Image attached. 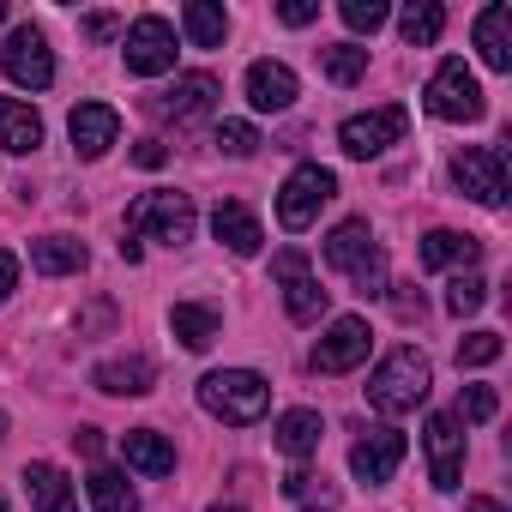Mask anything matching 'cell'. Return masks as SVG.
Masks as SVG:
<instances>
[{"mask_svg":"<svg viewBox=\"0 0 512 512\" xmlns=\"http://www.w3.org/2000/svg\"><path fill=\"white\" fill-rule=\"evenodd\" d=\"M326 266L344 272L362 296H386V290H392V284H386V247L374 241L368 217H344V223L326 235Z\"/></svg>","mask_w":512,"mask_h":512,"instance_id":"cell-2","label":"cell"},{"mask_svg":"<svg viewBox=\"0 0 512 512\" xmlns=\"http://www.w3.org/2000/svg\"><path fill=\"white\" fill-rule=\"evenodd\" d=\"M0 67H7V79L25 85V91H49V85H55V55H49V37H43L37 25H19V31L7 37Z\"/></svg>","mask_w":512,"mask_h":512,"instance_id":"cell-12","label":"cell"},{"mask_svg":"<svg viewBox=\"0 0 512 512\" xmlns=\"http://www.w3.org/2000/svg\"><path fill=\"white\" fill-rule=\"evenodd\" d=\"M0 25H7V0H0Z\"/></svg>","mask_w":512,"mask_h":512,"instance_id":"cell-48","label":"cell"},{"mask_svg":"<svg viewBox=\"0 0 512 512\" xmlns=\"http://www.w3.org/2000/svg\"><path fill=\"white\" fill-rule=\"evenodd\" d=\"M476 55H482V67L512 73V7H500V0L476 13Z\"/></svg>","mask_w":512,"mask_h":512,"instance_id":"cell-21","label":"cell"},{"mask_svg":"<svg viewBox=\"0 0 512 512\" xmlns=\"http://www.w3.org/2000/svg\"><path fill=\"white\" fill-rule=\"evenodd\" d=\"M121 55H127V73H139V79L169 73V67H175V25H169L163 13L133 19L127 37H121Z\"/></svg>","mask_w":512,"mask_h":512,"instance_id":"cell-9","label":"cell"},{"mask_svg":"<svg viewBox=\"0 0 512 512\" xmlns=\"http://www.w3.org/2000/svg\"><path fill=\"white\" fill-rule=\"evenodd\" d=\"M109 320H115V308H109V302H91V308L79 314V332H97V326H109Z\"/></svg>","mask_w":512,"mask_h":512,"instance_id":"cell-42","label":"cell"},{"mask_svg":"<svg viewBox=\"0 0 512 512\" xmlns=\"http://www.w3.org/2000/svg\"><path fill=\"white\" fill-rule=\"evenodd\" d=\"M31 266L49 272V278H73V272L91 266V253H85V241H73V235H43V241H31Z\"/></svg>","mask_w":512,"mask_h":512,"instance_id":"cell-27","label":"cell"},{"mask_svg":"<svg viewBox=\"0 0 512 512\" xmlns=\"http://www.w3.org/2000/svg\"><path fill=\"white\" fill-rule=\"evenodd\" d=\"M482 302H488V284H482L476 272L452 278V290H446V314H452V320H470V314H476Z\"/></svg>","mask_w":512,"mask_h":512,"instance_id":"cell-33","label":"cell"},{"mask_svg":"<svg viewBox=\"0 0 512 512\" xmlns=\"http://www.w3.org/2000/svg\"><path fill=\"white\" fill-rule=\"evenodd\" d=\"M386 296H392V308H398V320H404V326L428 314V302H422V290H416V284H398V290H386Z\"/></svg>","mask_w":512,"mask_h":512,"instance_id":"cell-38","label":"cell"},{"mask_svg":"<svg viewBox=\"0 0 512 512\" xmlns=\"http://www.w3.org/2000/svg\"><path fill=\"white\" fill-rule=\"evenodd\" d=\"M25 494H31V512H79V482L49 458L25 464Z\"/></svg>","mask_w":512,"mask_h":512,"instance_id":"cell-19","label":"cell"},{"mask_svg":"<svg viewBox=\"0 0 512 512\" xmlns=\"http://www.w3.org/2000/svg\"><path fill=\"white\" fill-rule=\"evenodd\" d=\"M278 19H284L290 31H302V25H314V19H320V7H314V0H284Z\"/></svg>","mask_w":512,"mask_h":512,"instance_id":"cell-39","label":"cell"},{"mask_svg":"<svg viewBox=\"0 0 512 512\" xmlns=\"http://www.w3.org/2000/svg\"><path fill=\"white\" fill-rule=\"evenodd\" d=\"M211 229H217V241H223L229 253H241V260H253V253L266 247V229H260V217H253L241 199H223V205L211 211Z\"/></svg>","mask_w":512,"mask_h":512,"instance_id":"cell-20","label":"cell"},{"mask_svg":"<svg viewBox=\"0 0 512 512\" xmlns=\"http://www.w3.org/2000/svg\"><path fill=\"white\" fill-rule=\"evenodd\" d=\"M422 446H428V476L440 494H452L464 482V422L452 410H434L428 428H422Z\"/></svg>","mask_w":512,"mask_h":512,"instance_id":"cell-11","label":"cell"},{"mask_svg":"<svg viewBox=\"0 0 512 512\" xmlns=\"http://www.w3.org/2000/svg\"><path fill=\"white\" fill-rule=\"evenodd\" d=\"M320 67H326L332 85H356V79L368 73V49H362V43H326V49H320Z\"/></svg>","mask_w":512,"mask_h":512,"instance_id":"cell-32","label":"cell"},{"mask_svg":"<svg viewBox=\"0 0 512 512\" xmlns=\"http://www.w3.org/2000/svg\"><path fill=\"white\" fill-rule=\"evenodd\" d=\"M85 488H91V506H97V512H139V494H133V482H127L121 470H109V464H97Z\"/></svg>","mask_w":512,"mask_h":512,"instance_id":"cell-31","label":"cell"},{"mask_svg":"<svg viewBox=\"0 0 512 512\" xmlns=\"http://www.w3.org/2000/svg\"><path fill=\"white\" fill-rule=\"evenodd\" d=\"M0 512H7V500H0Z\"/></svg>","mask_w":512,"mask_h":512,"instance_id":"cell-50","label":"cell"},{"mask_svg":"<svg viewBox=\"0 0 512 512\" xmlns=\"http://www.w3.org/2000/svg\"><path fill=\"white\" fill-rule=\"evenodd\" d=\"M0 440H7V416H0Z\"/></svg>","mask_w":512,"mask_h":512,"instance_id":"cell-49","label":"cell"},{"mask_svg":"<svg viewBox=\"0 0 512 512\" xmlns=\"http://www.w3.org/2000/svg\"><path fill=\"white\" fill-rule=\"evenodd\" d=\"M404 133H410V109H398V103H380V109H368V115H350V121L338 127V145H344V157L368 163V157L392 151Z\"/></svg>","mask_w":512,"mask_h":512,"instance_id":"cell-7","label":"cell"},{"mask_svg":"<svg viewBox=\"0 0 512 512\" xmlns=\"http://www.w3.org/2000/svg\"><path fill=\"white\" fill-rule=\"evenodd\" d=\"M91 386L109 392V398H145L157 386V362L151 356H109L91 368Z\"/></svg>","mask_w":512,"mask_h":512,"instance_id":"cell-18","label":"cell"},{"mask_svg":"<svg viewBox=\"0 0 512 512\" xmlns=\"http://www.w3.org/2000/svg\"><path fill=\"white\" fill-rule=\"evenodd\" d=\"M500 362V332H464L458 338V368H488Z\"/></svg>","mask_w":512,"mask_h":512,"instance_id":"cell-34","label":"cell"},{"mask_svg":"<svg viewBox=\"0 0 512 512\" xmlns=\"http://www.w3.org/2000/svg\"><path fill=\"white\" fill-rule=\"evenodd\" d=\"M67 133H73V151H79L85 163H97V157L121 139V115H115L109 103H79L73 121H67Z\"/></svg>","mask_w":512,"mask_h":512,"instance_id":"cell-17","label":"cell"},{"mask_svg":"<svg viewBox=\"0 0 512 512\" xmlns=\"http://www.w3.org/2000/svg\"><path fill=\"white\" fill-rule=\"evenodd\" d=\"M121 260H127V266H139V260H145V247H139V235H121Z\"/></svg>","mask_w":512,"mask_h":512,"instance_id":"cell-45","label":"cell"},{"mask_svg":"<svg viewBox=\"0 0 512 512\" xmlns=\"http://www.w3.org/2000/svg\"><path fill=\"white\" fill-rule=\"evenodd\" d=\"M296 97H302V79L284 61H253L247 67V103L260 109V115H284Z\"/></svg>","mask_w":512,"mask_h":512,"instance_id":"cell-16","label":"cell"},{"mask_svg":"<svg viewBox=\"0 0 512 512\" xmlns=\"http://www.w3.org/2000/svg\"><path fill=\"white\" fill-rule=\"evenodd\" d=\"M368 350H374L368 320H362V314H344V320H332L326 338L314 344V374H350V368L368 362Z\"/></svg>","mask_w":512,"mask_h":512,"instance_id":"cell-13","label":"cell"},{"mask_svg":"<svg viewBox=\"0 0 512 512\" xmlns=\"http://www.w3.org/2000/svg\"><path fill=\"white\" fill-rule=\"evenodd\" d=\"M13 290H19V260H13L7 247H0V302H7Z\"/></svg>","mask_w":512,"mask_h":512,"instance_id":"cell-41","label":"cell"},{"mask_svg":"<svg viewBox=\"0 0 512 512\" xmlns=\"http://www.w3.org/2000/svg\"><path fill=\"white\" fill-rule=\"evenodd\" d=\"M482 260V241L476 235H458V229H428L422 235V272H452V266H476Z\"/></svg>","mask_w":512,"mask_h":512,"instance_id":"cell-22","label":"cell"},{"mask_svg":"<svg viewBox=\"0 0 512 512\" xmlns=\"http://www.w3.org/2000/svg\"><path fill=\"white\" fill-rule=\"evenodd\" d=\"M332 193H338V175L326 163H296L290 181H284V193H278V223L290 235L314 229V217H320V205H332Z\"/></svg>","mask_w":512,"mask_h":512,"instance_id":"cell-6","label":"cell"},{"mask_svg":"<svg viewBox=\"0 0 512 512\" xmlns=\"http://www.w3.org/2000/svg\"><path fill=\"white\" fill-rule=\"evenodd\" d=\"M181 31H187L193 49H223V37H229V13L217 7V0H187V7H181Z\"/></svg>","mask_w":512,"mask_h":512,"instance_id":"cell-29","label":"cell"},{"mask_svg":"<svg viewBox=\"0 0 512 512\" xmlns=\"http://www.w3.org/2000/svg\"><path fill=\"white\" fill-rule=\"evenodd\" d=\"M338 13H344V25H350V31H368V37H374V31L392 19V7H386V0H344Z\"/></svg>","mask_w":512,"mask_h":512,"instance_id":"cell-36","label":"cell"},{"mask_svg":"<svg viewBox=\"0 0 512 512\" xmlns=\"http://www.w3.org/2000/svg\"><path fill=\"white\" fill-rule=\"evenodd\" d=\"M272 440H278L284 458H314L320 440H326V422H320V410H284L278 428H272Z\"/></svg>","mask_w":512,"mask_h":512,"instance_id":"cell-25","label":"cell"},{"mask_svg":"<svg viewBox=\"0 0 512 512\" xmlns=\"http://www.w3.org/2000/svg\"><path fill=\"white\" fill-rule=\"evenodd\" d=\"M73 446H79L85 458H97V452H103V434H97V428H79V434H73Z\"/></svg>","mask_w":512,"mask_h":512,"instance_id":"cell-44","label":"cell"},{"mask_svg":"<svg viewBox=\"0 0 512 512\" xmlns=\"http://www.w3.org/2000/svg\"><path fill=\"white\" fill-rule=\"evenodd\" d=\"M404 452H410V440H404L398 428H368V434L350 446V470H356L368 488H380V482H392V476H398Z\"/></svg>","mask_w":512,"mask_h":512,"instance_id":"cell-15","label":"cell"},{"mask_svg":"<svg viewBox=\"0 0 512 512\" xmlns=\"http://www.w3.org/2000/svg\"><path fill=\"white\" fill-rule=\"evenodd\" d=\"M494 410H500L494 386H464V392H458V410H452V416H458V422H488Z\"/></svg>","mask_w":512,"mask_h":512,"instance_id":"cell-37","label":"cell"},{"mask_svg":"<svg viewBox=\"0 0 512 512\" xmlns=\"http://www.w3.org/2000/svg\"><path fill=\"white\" fill-rule=\"evenodd\" d=\"M464 512H506V506H500V500H488V494H470V500H464Z\"/></svg>","mask_w":512,"mask_h":512,"instance_id":"cell-46","label":"cell"},{"mask_svg":"<svg viewBox=\"0 0 512 512\" xmlns=\"http://www.w3.org/2000/svg\"><path fill=\"white\" fill-rule=\"evenodd\" d=\"M452 181H458L464 199L500 211V205H506V151H500V145H464V151L452 157Z\"/></svg>","mask_w":512,"mask_h":512,"instance_id":"cell-8","label":"cell"},{"mask_svg":"<svg viewBox=\"0 0 512 512\" xmlns=\"http://www.w3.org/2000/svg\"><path fill=\"white\" fill-rule=\"evenodd\" d=\"M284 500L296 512H338V488H332L326 470H290L284 476Z\"/></svg>","mask_w":512,"mask_h":512,"instance_id":"cell-28","label":"cell"},{"mask_svg":"<svg viewBox=\"0 0 512 512\" xmlns=\"http://www.w3.org/2000/svg\"><path fill=\"white\" fill-rule=\"evenodd\" d=\"M272 278L284 284V308H290L296 326H314V320L326 314L332 290H320V278L308 272V253H302V247H284V253H278V260H272Z\"/></svg>","mask_w":512,"mask_h":512,"instance_id":"cell-10","label":"cell"},{"mask_svg":"<svg viewBox=\"0 0 512 512\" xmlns=\"http://www.w3.org/2000/svg\"><path fill=\"white\" fill-rule=\"evenodd\" d=\"M169 332L181 338V350H211L223 332V314L211 302H175L169 308Z\"/></svg>","mask_w":512,"mask_h":512,"instance_id":"cell-24","label":"cell"},{"mask_svg":"<svg viewBox=\"0 0 512 512\" xmlns=\"http://www.w3.org/2000/svg\"><path fill=\"white\" fill-rule=\"evenodd\" d=\"M217 151H223V157H253V151H260V127H247V121H217Z\"/></svg>","mask_w":512,"mask_h":512,"instance_id":"cell-35","label":"cell"},{"mask_svg":"<svg viewBox=\"0 0 512 512\" xmlns=\"http://www.w3.org/2000/svg\"><path fill=\"white\" fill-rule=\"evenodd\" d=\"M43 145V115L19 97H0V151H13V157H31Z\"/></svg>","mask_w":512,"mask_h":512,"instance_id":"cell-23","label":"cell"},{"mask_svg":"<svg viewBox=\"0 0 512 512\" xmlns=\"http://www.w3.org/2000/svg\"><path fill=\"white\" fill-rule=\"evenodd\" d=\"M422 97H428V115H434V121H458V127H470V121L488 115V97H482V85H476V73H470L464 61H440Z\"/></svg>","mask_w":512,"mask_h":512,"instance_id":"cell-5","label":"cell"},{"mask_svg":"<svg viewBox=\"0 0 512 512\" xmlns=\"http://www.w3.org/2000/svg\"><path fill=\"white\" fill-rule=\"evenodd\" d=\"M193 229H199V211H193V199L175 193V187H151V193H139V199L127 205V235H151V241H163V247H187Z\"/></svg>","mask_w":512,"mask_h":512,"instance_id":"cell-4","label":"cell"},{"mask_svg":"<svg viewBox=\"0 0 512 512\" xmlns=\"http://www.w3.org/2000/svg\"><path fill=\"white\" fill-rule=\"evenodd\" d=\"M199 410L229 422V428H247V422H260L272 410V386L253 368H217V374L199 380Z\"/></svg>","mask_w":512,"mask_h":512,"instance_id":"cell-3","label":"cell"},{"mask_svg":"<svg viewBox=\"0 0 512 512\" xmlns=\"http://www.w3.org/2000/svg\"><path fill=\"white\" fill-rule=\"evenodd\" d=\"M163 157H169V151H163L157 139H145V145L133 151V163H139V169H163Z\"/></svg>","mask_w":512,"mask_h":512,"instance_id":"cell-43","label":"cell"},{"mask_svg":"<svg viewBox=\"0 0 512 512\" xmlns=\"http://www.w3.org/2000/svg\"><path fill=\"white\" fill-rule=\"evenodd\" d=\"M211 512H247V506H211Z\"/></svg>","mask_w":512,"mask_h":512,"instance_id":"cell-47","label":"cell"},{"mask_svg":"<svg viewBox=\"0 0 512 512\" xmlns=\"http://www.w3.org/2000/svg\"><path fill=\"white\" fill-rule=\"evenodd\" d=\"M211 109H217V79H211V73H181L175 91L151 97V115H157V121H175V127H193V121H205Z\"/></svg>","mask_w":512,"mask_h":512,"instance_id":"cell-14","label":"cell"},{"mask_svg":"<svg viewBox=\"0 0 512 512\" xmlns=\"http://www.w3.org/2000/svg\"><path fill=\"white\" fill-rule=\"evenodd\" d=\"M398 31H404L410 49H434L440 31H446V7H440V0H410L404 19H398Z\"/></svg>","mask_w":512,"mask_h":512,"instance_id":"cell-30","label":"cell"},{"mask_svg":"<svg viewBox=\"0 0 512 512\" xmlns=\"http://www.w3.org/2000/svg\"><path fill=\"white\" fill-rule=\"evenodd\" d=\"M121 458H127L139 476H169V470H175V446H169L157 428H127V434H121Z\"/></svg>","mask_w":512,"mask_h":512,"instance_id":"cell-26","label":"cell"},{"mask_svg":"<svg viewBox=\"0 0 512 512\" xmlns=\"http://www.w3.org/2000/svg\"><path fill=\"white\" fill-rule=\"evenodd\" d=\"M428 386H434V368L416 344H398L392 356H380V368L368 374V404L380 416H410L416 404H428Z\"/></svg>","mask_w":512,"mask_h":512,"instance_id":"cell-1","label":"cell"},{"mask_svg":"<svg viewBox=\"0 0 512 512\" xmlns=\"http://www.w3.org/2000/svg\"><path fill=\"white\" fill-rule=\"evenodd\" d=\"M115 31H121V19H115V13H91V19H85V37H91V43H109Z\"/></svg>","mask_w":512,"mask_h":512,"instance_id":"cell-40","label":"cell"}]
</instances>
